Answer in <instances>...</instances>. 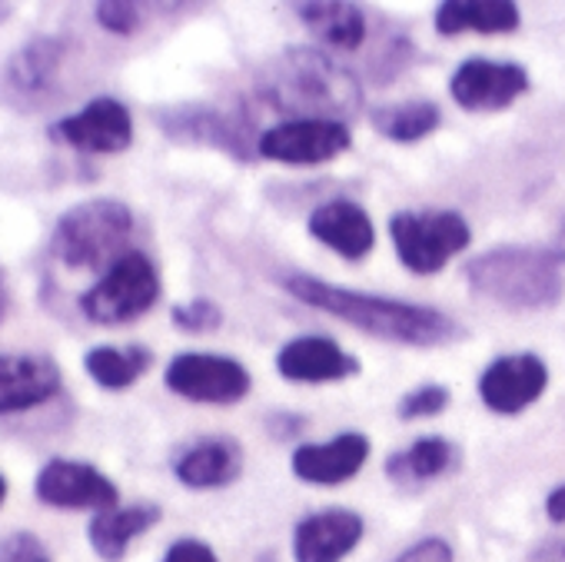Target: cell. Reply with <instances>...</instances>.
<instances>
[{"instance_id":"1","label":"cell","mask_w":565,"mask_h":562,"mask_svg":"<svg viewBox=\"0 0 565 562\" xmlns=\"http://www.w3.org/2000/svg\"><path fill=\"white\" fill-rule=\"evenodd\" d=\"M282 290L297 297L300 304L323 310L376 340L386 343H403V347H449L466 337L462 324L446 317L443 310L409 304V300H390L363 290H347L323 284L320 276L310 273H294L282 276Z\"/></svg>"},{"instance_id":"2","label":"cell","mask_w":565,"mask_h":562,"mask_svg":"<svg viewBox=\"0 0 565 562\" xmlns=\"http://www.w3.org/2000/svg\"><path fill=\"white\" fill-rule=\"evenodd\" d=\"M259 97L290 120H337L347 124L363 107L356 74L323 51L287 47L259 71Z\"/></svg>"},{"instance_id":"3","label":"cell","mask_w":565,"mask_h":562,"mask_svg":"<svg viewBox=\"0 0 565 562\" xmlns=\"http://www.w3.org/2000/svg\"><path fill=\"white\" fill-rule=\"evenodd\" d=\"M462 276L476 297L509 310H552L565 297L562 259L555 250L495 246L472 256Z\"/></svg>"},{"instance_id":"4","label":"cell","mask_w":565,"mask_h":562,"mask_svg":"<svg viewBox=\"0 0 565 562\" xmlns=\"http://www.w3.org/2000/svg\"><path fill=\"white\" fill-rule=\"evenodd\" d=\"M134 236V213L114 197H97L61 213L51 250L67 269H110Z\"/></svg>"},{"instance_id":"5","label":"cell","mask_w":565,"mask_h":562,"mask_svg":"<svg viewBox=\"0 0 565 562\" xmlns=\"http://www.w3.org/2000/svg\"><path fill=\"white\" fill-rule=\"evenodd\" d=\"M157 300L160 273L153 259L140 250H130L81 297V314L100 327H124L150 314Z\"/></svg>"},{"instance_id":"6","label":"cell","mask_w":565,"mask_h":562,"mask_svg":"<svg viewBox=\"0 0 565 562\" xmlns=\"http://www.w3.org/2000/svg\"><path fill=\"white\" fill-rule=\"evenodd\" d=\"M399 263L416 276L439 273L472 240L469 223L452 210H403L390 220Z\"/></svg>"},{"instance_id":"7","label":"cell","mask_w":565,"mask_h":562,"mask_svg":"<svg viewBox=\"0 0 565 562\" xmlns=\"http://www.w3.org/2000/svg\"><path fill=\"white\" fill-rule=\"evenodd\" d=\"M163 383L170 393L190 400V403H210V406H233L249 396L253 377L249 370L220 353H180L170 360Z\"/></svg>"},{"instance_id":"8","label":"cell","mask_w":565,"mask_h":562,"mask_svg":"<svg viewBox=\"0 0 565 562\" xmlns=\"http://www.w3.org/2000/svg\"><path fill=\"white\" fill-rule=\"evenodd\" d=\"M157 124L177 144L213 147V150L230 153L233 160H253L256 157L259 137L253 134L249 120H243L239 114H226V110L210 107V104H180V107L157 110Z\"/></svg>"},{"instance_id":"9","label":"cell","mask_w":565,"mask_h":562,"mask_svg":"<svg viewBox=\"0 0 565 562\" xmlns=\"http://www.w3.org/2000/svg\"><path fill=\"white\" fill-rule=\"evenodd\" d=\"M353 147V134L337 120H282L259 134L256 153L290 167L330 163Z\"/></svg>"},{"instance_id":"10","label":"cell","mask_w":565,"mask_h":562,"mask_svg":"<svg viewBox=\"0 0 565 562\" xmlns=\"http://www.w3.org/2000/svg\"><path fill=\"white\" fill-rule=\"evenodd\" d=\"M449 94L469 114H499L529 94V71L512 61L469 57L449 77Z\"/></svg>"},{"instance_id":"11","label":"cell","mask_w":565,"mask_h":562,"mask_svg":"<svg viewBox=\"0 0 565 562\" xmlns=\"http://www.w3.org/2000/svg\"><path fill=\"white\" fill-rule=\"evenodd\" d=\"M34 492L41 502L54 509H117L120 492L114 479H107L97 466L81 459H51L34 479Z\"/></svg>"},{"instance_id":"12","label":"cell","mask_w":565,"mask_h":562,"mask_svg":"<svg viewBox=\"0 0 565 562\" xmlns=\"http://www.w3.org/2000/svg\"><path fill=\"white\" fill-rule=\"evenodd\" d=\"M51 137L81 153H124L134 144V117L114 97H97L74 117L51 124Z\"/></svg>"},{"instance_id":"13","label":"cell","mask_w":565,"mask_h":562,"mask_svg":"<svg viewBox=\"0 0 565 562\" xmlns=\"http://www.w3.org/2000/svg\"><path fill=\"white\" fill-rule=\"evenodd\" d=\"M548 386V367L535 353H505L479 377L482 403L499 416H519Z\"/></svg>"},{"instance_id":"14","label":"cell","mask_w":565,"mask_h":562,"mask_svg":"<svg viewBox=\"0 0 565 562\" xmlns=\"http://www.w3.org/2000/svg\"><path fill=\"white\" fill-rule=\"evenodd\" d=\"M61 383V367L47 353H0V416L44 406Z\"/></svg>"},{"instance_id":"15","label":"cell","mask_w":565,"mask_h":562,"mask_svg":"<svg viewBox=\"0 0 565 562\" xmlns=\"http://www.w3.org/2000/svg\"><path fill=\"white\" fill-rule=\"evenodd\" d=\"M276 370L290 383H340L360 373V360L330 337H297L276 353Z\"/></svg>"},{"instance_id":"16","label":"cell","mask_w":565,"mask_h":562,"mask_svg":"<svg viewBox=\"0 0 565 562\" xmlns=\"http://www.w3.org/2000/svg\"><path fill=\"white\" fill-rule=\"evenodd\" d=\"M363 539V519L353 509H323L294 532L297 562H343Z\"/></svg>"},{"instance_id":"17","label":"cell","mask_w":565,"mask_h":562,"mask_svg":"<svg viewBox=\"0 0 565 562\" xmlns=\"http://www.w3.org/2000/svg\"><path fill=\"white\" fill-rule=\"evenodd\" d=\"M370 459V439L363 433H340L330 443H303L294 449V473L313 486L350 483Z\"/></svg>"},{"instance_id":"18","label":"cell","mask_w":565,"mask_h":562,"mask_svg":"<svg viewBox=\"0 0 565 562\" xmlns=\"http://www.w3.org/2000/svg\"><path fill=\"white\" fill-rule=\"evenodd\" d=\"M310 236L340 253L343 259H363L376 246L373 216L356 200H330L310 213Z\"/></svg>"},{"instance_id":"19","label":"cell","mask_w":565,"mask_h":562,"mask_svg":"<svg viewBox=\"0 0 565 562\" xmlns=\"http://www.w3.org/2000/svg\"><path fill=\"white\" fill-rule=\"evenodd\" d=\"M239 473H243V446L233 436L196 439L173 463V476L186 489H223L236 483Z\"/></svg>"},{"instance_id":"20","label":"cell","mask_w":565,"mask_h":562,"mask_svg":"<svg viewBox=\"0 0 565 562\" xmlns=\"http://www.w3.org/2000/svg\"><path fill=\"white\" fill-rule=\"evenodd\" d=\"M160 506L153 502H137V506H117L107 512H94L87 536H90V549L104 559V562H120L130 549V542L137 536H143L147 529H153L160 522Z\"/></svg>"},{"instance_id":"21","label":"cell","mask_w":565,"mask_h":562,"mask_svg":"<svg viewBox=\"0 0 565 562\" xmlns=\"http://www.w3.org/2000/svg\"><path fill=\"white\" fill-rule=\"evenodd\" d=\"M303 28L337 51H360L366 41V14L347 0H303L294 8Z\"/></svg>"},{"instance_id":"22","label":"cell","mask_w":565,"mask_h":562,"mask_svg":"<svg viewBox=\"0 0 565 562\" xmlns=\"http://www.w3.org/2000/svg\"><path fill=\"white\" fill-rule=\"evenodd\" d=\"M519 8L512 0H446L439 4L433 24L443 38H459L462 31L476 34H512L519 31Z\"/></svg>"},{"instance_id":"23","label":"cell","mask_w":565,"mask_h":562,"mask_svg":"<svg viewBox=\"0 0 565 562\" xmlns=\"http://www.w3.org/2000/svg\"><path fill=\"white\" fill-rule=\"evenodd\" d=\"M456 463H459V449L446 436H423L413 446H406L386 459V476L399 489H419V486L446 476L449 469H456Z\"/></svg>"},{"instance_id":"24","label":"cell","mask_w":565,"mask_h":562,"mask_svg":"<svg viewBox=\"0 0 565 562\" xmlns=\"http://www.w3.org/2000/svg\"><path fill=\"white\" fill-rule=\"evenodd\" d=\"M373 130L393 144H419L443 124V110L433 100H403L383 104L373 110Z\"/></svg>"},{"instance_id":"25","label":"cell","mask_w":565,"mask_h":562,"mask_svg":"<svg viewBox=\"0 0 565 562\" xmlns=\"http://www.w3.org/2000/svg\"><path fill=\"white\" fill-rule=\"evenodd\" d=\"M84 367L90 373V380L104 390H130L150 367H153V353L140 343L130 347H94L84 357Z\"/></svg>"},{"instance_id":"26","label":"cell","mask_w":565,"mask_h":562,"mask_svg":"<svg viewBox=\"0 0 565 562\" xmlns=\"http://www.w3.org/2000/svg\"><path fill=\"white\" fill-rule=\"evenodd\" d=\"M67 44L57 38H34L11 57V81L24 94H44L54 87L57 71L64 64Z\"/></svg>"},{"instance_id":"27","label":"cell","mask_w":565,"mask_h":562,"mask_svg":"<svg viewBox=\"0 0 565 562\" xmlns=\"http://www.w3.org/2000/svg\"><path fill=\"white\" fill-rule=\"evenodd\" d=\"M449 400H452V393L443 383H423L399 400L396 413H399V420H429V416L446 413Z\"/></svg>"},{"instance_id":"28","label":"cell","mask_w":565,"mask_h":562,"mask_svg":"<svg viewBox=\"0 0 565 562\" xmlns=\"http://www.w3.org/2000/svg\"><path fill=\"white\" fill-rule=\"evenodd\" d=\"M170 320L183 333H213L223 324V310L213 300L200 297V300H190V304H177L170 310Z\"/></svg>"},{"instance_id":"29","label":"cell","mask_w":565,"mask_h":562,"mask_svg":"<svg viewBox=\"0 0 565 562\" xmlns=\"http://www.w3.org/2000/svg\"><path fill=\"white\" fill-rule=\"evenodd\" d=\"M94 14H97V24L104 31L117 34V38L137 34L140 31V21H143L140 18V8L130 4V0H100V4L94 8Z\"/></svg>"},{"instance_id":"30","label":"cell","mask_w":565,"mask_h":562,"mask_svg":"<svg viewBox=\"0 0 565 562\" xmlns=\"http://www.w3.org/2000/svg\"><path fill=\"white\" fill-rule=\"evenodd\" d=\"M0 562H54V559H51V549L44 545L41 536L18 529V532L0 539Z\"/></svg>"},{"instance_id":"31","label":"cell","mask_w":565,"mask_h":562,"mask_svg":"<svg viewBox=\"0 0 565 562\" xmlns=\"http://www.w3.org/2000/svg\"><path fill=\"white\" fill-rule=\"evenodd\" d=\"M393 562H452V545L439 536L433 539H419L416 545H409L406 552H399Z\"/></svg>"},{"instance_id":"32","label":"cell","mask_w":565,"mask_h":562,"mask_svg":"<svg viewBox=\"0 0 565 562\" xmlns=\"http://www.w3.org/2000/svg\"><path fill=\"white\" fill-rule=\"evenodd\" d=\"M163 562H220V559H216V552H213L206 542H200V539H177V542L167 549Z\"/></svg>"},{"instance_id":"33","label":"cell","mask_w":565,"mask_h":562,"mask_svg":"<svg viewBox=\"0 0 565 562\" xmlns=\"http://www.w3.org/2000/svg\"><path fill=\"white\" fill-rule=\"evenodd\" d=\"M269 430L276 433V439H290L303 430V420L294 413H276V416H269Z\"/></svg>"},{"instance_id":"34","label":"cell","mask_w":565,"mask_h":562,"mask_svg":"<svg viewBox=\"0 0 565 562\" xmlns=\"http://www.w3.org/2000/svg\"><path fill=\"white\" fill-rule=\"evenodd\" d=\"M545 512H548V519H552V522H565V483H562V486H555V489L548 492V499H545Z\"/></svg>"},{"instance_id":"35","label":"cell","mask_w":565,"mask_h":562,"mask_svg":"<svg viewBox=\"0 0 565 562\" xmlns=\"http://www.w3.org/2000/svg\"><path fill=\"white\" fill-rule=\"evenodd\" d=\"M8 314H11V287H8V273H4V266H0V324L8 320Z\"/></svg>"},{"instance_id":"36","label":"cell","mask_w":565,"mask_h":562,"mask_svg":"<svg viewBox=\"0 0 565 562\" xmlns=\"http://www.w3.org/2000/svg\"><path fill=\"white\" fill-rule=\"evenodd\" d=\"M555 256H558V259H565V220H562V226H558V240H555Z\"/></svg>"},{"instance_id":"37","label":"cell","mask_w":565,"mask_h":562,"mask_svg":"<svg viewBox=\"0 0 565 562\" xmlns=\"http://www.w3.org/2000/svg\"><path fill=\"white\" fill-rule=\"evenodd\" d=\"M4 499H8V479L0 476V506H4Z\"/></svg>"},{"instance_id":"38","label":"cell","mask_w":565,"mask_h":562,"mask_svg":"<svg viewBox=\"0 0 565 562\" xmlns=\"http://www.w3.org/2000/svg\"><path fill=\"white\" fill-rule=\"evenodd\" d=\"M562 555H565V549H562Z\"/></svg>"}]
</instances>
